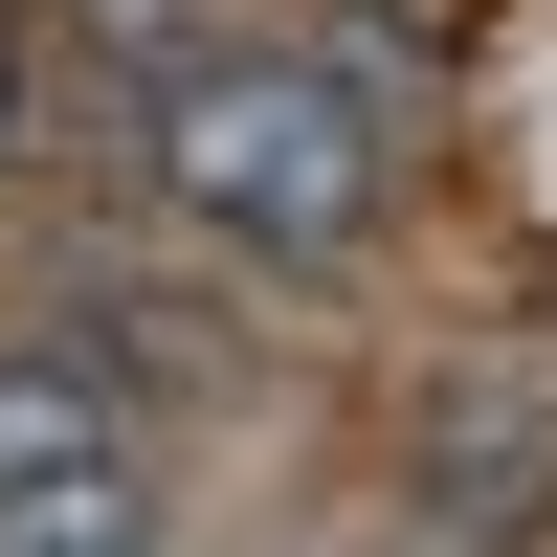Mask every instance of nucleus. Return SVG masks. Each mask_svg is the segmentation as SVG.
<instances>
[{
  "instance_id": "f257e3e1",
  "label": "nucleus",
  "mask_w": 557,
  "mask_h": 557,
  "mask_svg": "<svg viewBox=\"0 0 557 557\" xmlns=\"http://www.w3.org/2000/svg\"><path fill=\"white\" fill-rule=\"evenodd\" d=\"M134 112H157V201L201 246L357 268V223H380V89L357 67H312V45H178Z\"/></svg>"
},
{
  "instance_id": "f03ea898",
  "label": "nucleus",
  "mask_w": 557,
  "mask_h": 557,
  "mask_svg": "<svg viewBox=\"0 0 557 557\" xmlns=\"http://www.w3.org/2000/svg\"><path fill=\"white\" fill-rule=\"evenodd\" d=\"M89 446H134V357H112V335L0 357V491H23V469H89Z\"/></svg>"
},
{
  "instance_id": "7ed1b4c3",
  "label": "nucleus",
  "mask_w": 557,
  "mask_h": 557,
  "mask_svg": "<svg viewBox=\"0 0 557 557\" xmlns=\"http://www.w3.org/2000/svg\"><path fill=\"white\" fill-rule=\"evenodd\" d=\"M0 557H157V469H134V446L23 469V491H0Z\"/></svg>"
},
{
  "instance_id": "20e7f679",
  "label": "nucleus",
  "mask_w": 557,
  "mask_h": 557,
  "mask_svg": "<svg viewBox=\"0 0 557 557\" xmlns=\"http://www.w3.org/2000/svg\"><path fill=\"white\" fill-rule=\"evenodd\" d=\"M89 45H112V67H134V89H157V67H178V45H201V0H89Z\"/></svg>"
},
{
  "instance_id": "39448f33",
  "label": "nucleus",
  "mask_w": 557,
  "mask_h": 557,
  "mask_svg": "<svg viewBox=\"0 0 557 557\" xmlns=\"http://www.w3.org/2000/svg\"><path fill=\"white\" fill-rule=\"evenodd\" d=\"M0 134H23V45H0Z\"/></svg>"
}]
</instances>
